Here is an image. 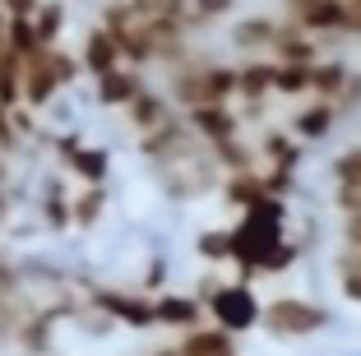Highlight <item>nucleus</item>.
<instances>
[{
  "instance_id": "aec40b11",
  "label": "nucleus",
  "mask_w": 361,
  "mask_h": 356,
  "mask_svg": "<svg viewBox=\"0 0 361 356\" xmlns=\"http://www.w3.org/2000/svg\"><path fill=\"white\" fill-rule=\"evenodd\" d=\"M0 106H23V56L0 51Z\"/></svg>"
},
{
  "instance_id": "1a4fd4ad",
  "label": "nucleus",
  "mask_w": 361,
  "mask_h": 356,
  "mask_svg": "<svg viewBox=\"0 0 361 356\" xmlns=\"http://www.w3.org/2000/svg\"><path fill=\"white\" fill-rule=\"evenodd\" d=\"M274 74H278L274 56H241L236 61V102L241 106L269 102L274 97Z\"/></svg>"
},
{
  "instance_id": "bb28decb",
  "label": "nucleus",
  "mask_w": 361,
  "mask_h": 356,
  "mask_svg": "<svg viewBox=\"0 0 361 356\" xmlns=\"http://www.w3.org/2000/svg\"><path fill=\"white\" fill-rule=\"evenodd\" d=\"M329 180H334V185H357L361 190V144L343 148V153L334 157V162H329Z\"/></svg>"
},
{
  "instance_id": "20e7f679",
  "label": "nucleus",
  "mask_w": 361,
  "mask_h": 356,
  "mask_svg": "<svg viewBox=\"0 0 361 356\" xmlns=\"http://www.w3.org/2000/svg\"><path fill=\"white\" fill-rule=\"evenodd\" d=\"M88 305L106 319H116L126 329H158V314H153V296L139 292V287H102V283H84Z\"/></svg>"
},
{
  "instance_id": "f3484780",
  "label": "nucleus",
  "mask_w": 361,
  "mask_h": 356,
  "mask_svg": "<svg viewBox=\"0 0 361 356\" xmlns=\"http://www.w3.org/2000/svg\"><path fill=\"white\" fill-rule=\"evenodd\" d=\"M352 70H357V65H352L348 56H319V61H315V74H310V97L334 102V97L343 93V84L352 79Z\"/></svg>"
},
{
  "instance_id": "5701e85b",
  "label": "nucleus",
  "mask_w": 361,
  "mask_h": 356,
  "mask_svg": "<svg viewBox=\"0 0 361 356\" xmlns=\"http://www.w3.org/2000/svg\"><path fill=\"white\" fill-rule=\"evenodd\" d=\"M195 254L204 264H232V227H204L195 236Z\"/></svg>"
},
{
  "instance_id": "f8f14e48",
  "label": "nucleus",
  "mask_w": 361,
  "mask_h": 356,
  "mask_svg": "<svg viewBox=\"0 0 361 356\" xmlns=\"http://www.w3.org/2000/svg\"><path fill=\"white\" fill-rule=\"evenodd\" d=\"M171 116H180V111H176V102L167 97V88H144V93L126 106V121H130L135 135H149V130L167 125Z\"/></svg>"
},
{
  "instance_id": "2eb2a0df",
  "label": "nucleus",
  "mask_w": 361,
  "mask_h": 356,
  "mask_svg": "<svg viewBox=\"0 0 361 356\" xmlns=\"http://www.w3.org/2000/svg\"><path fill=\"white\" fill-rule=\"evenodd\" d=\"M176 352L180 356H236V338L218 324H200L176 338Z\"/></svg>"
},
{
  "instance_id": "c85d7f7f",
  "label": "nucleus",
  "mask_w": 361,
  "mask_h": 356,
  "mask_svg": "<svg viewBox=\"0 0 361 356\" xmlns=\"http://www.w3.org/2000/svg\"><path fill=\"white\" fill-rule=\"evenodd\" d=\"M47 144H51V153L61 157V162H70V157H75L79 148L88 144V139H84V130H65V135H51Z\"/></svg>"
},
{
  "instance_id": "7c9ffc66",
  "label": "nucleus",
  "mask_w": 361,
  "mask_h": 356,
  "mask_svg": "<svg viewBox=\"0 0 361 356\" xmlns=\"http://www.w3.org/2000/svg\"><path fill=\"white\" fill-rule=\"evenodd\" d=\"M167 259H149L144 278H139V292H167Z\"/></svg>"
},
{
  "instance_id": "a878e982",
  "label": "nucleus",
  "mask_w": 361,
  "mask_h": 356,
  "mask_svg": "<svg viewBox=\"0 0 361 356\" xmlns=\"http://www.w3.org/2000/svg\"><path fill=\"white\" fill-rule=\"evenodd\" d=\"M5 42H10V51H19L23 61H32V56L42 51V42H37V28H32V19H10V14H5Z\"/></svg>"
},
{
  "instance_id": "6ab92c4d",
  "label": "nucleus",
  "mask_w": 361,
  "mask_h": 356,
  "mask_svg": "<svg viewBox=\"0 0 361 356\" xmlns=\"http://www.w3.org/2000/svg\"><path fill=\"white\" fill-rule=\"evenodd\" d=\"M65 167H70L65 176H75L79 185H106V176H111V153L97 148V144H84Z\"/></svg>"
},
{
  "instance_id": "473e14b6",
  "label": "nucleus",
  "mask_w": 361,
  "mask_h": 356,
  "mask_svg": "<svg viewBox=\"0 0 361 356\" xmlns=\"http://www.w3.org/2000/svg\"><path fill=\"white\" fill-rule=\"evenodd\" d=\"M42 0H0V14H10V19H32Z\"/></svg>"
},
{
  "instance_id": "a211bd4d",
  "label": "nucleus",
  "mask_w": 361,
  "mask_h": 356,
  "mask_svg": "<svg viewBox=\"0 0 361 356\" xmlns=\"http://www.w3.org/2000/svg\"><path fill=\"white\" fill-rule=\"evenodd\" d=\"M218 195H223L227 209L245 213L255 200H264V180H259V167H255V171H227L223 185H218Z\"/></svg>"
},
{
  "instance_id": "7ed1b4c3",
  "label": "nucleus",
  "mask_w": 361,
  "mask_h": 356,
  "mask_svg": "<svg viewBox=\"0 0 361 356\" xmlns=\"http://www.w3.org/2000/svg\"><path fill=\"white\" fill-rule=\"evenodd\" d=\"M204 310H209V324L227 329V333H250L259 329V314H264V301L255 296L250 283H223L213 296H204Z\"/></svg>"
},
{
  "instance_id": "c756f323",
  "label": "nucleus",
  "mask_w": 361,
  "mask_h": 356,
  "mask_svg": "<svg viewBox=\"0 0 361 356\" xmlns=\"http://www.w3.org/2000/svg\"><path fill=\"white\" fill-rule=\"evenodd\" d=\"M334 106H338V116H352V111H361V70H352V79L343 84V93L334 97Z\"/></svg>"
},
{
  "instance_id": "ddd939ff",
  "label": "nucleus",
  "mask_w": 361,
  "mask_h": 356,
  "mask_svg": "<svg viewBox=\"0 0 361 356\" xmlns=\"http://www.w3.org/2000/svg\"><path fill=\"white\" fill-rule=\"evenodd\" d=\"M255 153H259V167H283V171L301 167V139L292 135V130L264 125L255 135Z\"/></svg>"
},
{
  "instance_id": "39448f33",
  "label": "nucleus",
  "mask_w": 361,
  "mask_h": 356,
  "mask_svg": "<svg viewBox=\"0 0 361 356\" xmlns=\"http://www.w3.org/2000/svg\"><path fill=\"white\" fill-rule=\"evenodd\" d=\"M185 116V125L195 130V139L200 144H223V139H236L245 135V121L241 111H236V102H209V106H190V111H180Z\"/></svg>"
},
{
  "instance_id": "dca6fc26",
  "label": "nucleus",
  "mask_w": 361,
  "mask_h": 356,
  "mask_svg": "<svg viewBox=\"0 0 361 356\" xmlns=\"http://www.w3.org/2000/svg\"><path fill=\"white\" fill-rule=\"evenodd\" d=\"M106 204H111L106 185H79L75 195H70V227L75 231H93L97 222L106 218Z\"/></svg>"
},
{
  "instance_id": "b1692460",
  "label": "nucleus",
  "mask_w": 361,
  "mask_h": 356,
  "mask_svg": "<svg viewBox=\"0 0 361 356\" xmlns=\"http://www.w3.org/2000/svg\"><path fill=\"white\" fill-rule=\"evenodd\" d=\"M334 273H338V292L348 296L352 305H361V250H348V245H343L338 259H334Z\"/></svg>"
},
{
  "instance_id": "412c9836",
  "label": "nucleus",
  "mask_w": 361,
  "mask_h": 356,
  "mask_svg": "<svg viewBox=\"0 0 361 356\" xmlns=\"http://www.w3.org/2000/svg\"><path fill=\"white\" fill-rule=\"evenodd\" d=\"M65 19H70L65 0H42V5H37V14H32L37 42H42V47H56V42H61V32H65Z\"/></svg>"
},
{
  "instance_id": "2f4dec72",
  "label": "nucleus",
  "mask_w": 361,
  "mask_h": 356,
  "mask_svg": "<svg viewBox=\"0 0 361 356\" xmlns=\"http://www.w3.org/2000/svg\"><path fill=\"white\" fill-rule=\"evenodd\" d=\"M19 185H0V227H10L14 222V209H19Z\"/></svg>"
},
{
  "instance_id": "f704fd0d",
  "label": "nucleus",
  "mask_w": 361,
  "mask_h": 356,
  "mask_svg": "<svg viewBox=\"0 0 361 356\" xmlns=\"http://www.w3.org/2000/svg\"><path fill=\"white\" fill-rule=\"evenodd\" d=\"M153 356H180V352H176V343H171V347H158Z\"/></svg>"
},
{
  "instance_id": "72a5a7b5",
  "label": "nucleus",
  "mask_w": 361,
  "mask_h": 356,
  "mask_svg": "<svg viewBox=\"0 0 361 356\" xmlns=\"http://www.w3.org/2000/svg\"><path fill=\"white\" fill-rule=\"evenodd\" d=\"M0 185H14V157L0 153Z\"/></svg>"
},
{
  "instance_id": "4be33fe9",
  "label": "nucleus",
  "mask_w": 361,
  "mask_h": 356,
  "mask_svg": "<svg viewBox=\"0 0 361 356\" xmlns=\"http://www.w3.org/2000/svg\"><path fill=\"white\" fill-rule=\"evenodd\" d=\"M310 74H315V65L278 61V74H274V97H310Z\"/></svg>"
},
{
  "instance_id": "f03ea898",
  "label": "nucleus",
  "mask_w": 361,
  "mask_h": 356,
  "mask_svg": "<svg viewBox=\"0 0 361 356\" xmlns=\"http://www.w3.org/2000/svg\"><path fill=\"white\" fill-rule=\"evenodd\" d=\"M324 324H329V310L315 305V301H306V296H274V301L264 305V314H259V329L274 333V338H283V343L310 338Z\"/></svg>"
},
{
  "instance_id": "6e6552de",
  "label": "nucleus",
  "mask_w": 361,
  "mask_h": 356,
  "mask_svg": "<svg viewBox=\"0 0 361 356\" xmlns=\"http://www.w3.org/2000/svg\"><path fill=\"white\" fill-rule=\"evenodd\" d=\"M153 314L171 333H190V329L209 324V310H204V301L195 292H158L153 296Z\"/></svg>"
},
{
  "instance_id": "f257e3e1",
  "label": "nucleus",
  "mask_w": 361,
  "mask_h": 356,
  "mask_svg": "<svg viewBox=\"0 0 361 356\" xmlns=\"http://www.w3.org/2000/svg\"><path fill=\"white\" fill-rule=\"evenodd\" d=\"M79 74H84L79 56H70L61 42L42 47L32 61H23V106H28V111H47Z\"/></svg>"
},
{
  "instance_id": "9d476101",
  "label": "nucleus",
  "mask_w": 361,
  "mask_h": 356,
  "mask_svg": "<svg viewBox=\"0 0 361 356\" xmlns=\"http://www.w3.org/2000/svg\"><path fill=\"white\" fill-rule=\"evenodd\" d=\"M278 23L283 19H274V14H241V19L227 28V37H232V47L241 56H274Z\"/></svg>"
},
{
  "instance_id": "9b49d317",
  "label": "nucleus",
  "mask_w": 361,
  "mask_h": 356,
  "mask_svg": "<svg viewBox=\"0 0 361 356\" xmlns=\"http://www.w3.org/2000/svg\"><path fill=\"white\" fill-rule=\"evenodd\" d=\"M343 116L334 102H324V97H310V102H301L297 111H292V135L301 139V144H319V139H329L334 125H338Z\"/></svg>"
},
{
  "instance_id": "393cba45",
  "label": "nucleus",
  "mask_w": 361,
  "mask_h": 356,
  "mask_svg": "<svg viewBox=\"0 0 361 356\" xmlns=\"http://www.w3.org/2000/svg\"><path fill=\"white\" fill-rule=\"evenodd\" d=\"M232 14H236V0H190L185 28H190V32H204V28H213L218 19H232Z\"/></svg>"
},
{
  "instance_id": "4468645a",
  "label": "nucleus",
  "mask_w": 361,
  "mask_h": 356,
  "mask_svg": "<svg viewBox=\"0 0 361 356\" xmlns=\"http://www.w3.org/2000/svg\"><path fill=\"white\" fill-rule=\"evenodd\" d=\"M79 65H84V74H93V79H97V74H106V70H116V65H126V56H121V42L102 28V23H93V28L84 32Z\"/></svg>"
},
{
  "instance_id": "0eeeda50",
  "label": "nucleus",
  "mask_w": 361,
  "mask_h": 356,
  "mask_svg": "<svg viewBox=\"0 0 361 356\" xmlns=\"http://www.w3.org/2000/svg\"><path fill=\"white\" fill-rule=\"evenodd\" d=\"M144 88H149V84H144V70H135V65H116V70H106V74L93 79V102L106 106V111H126Z\"/></svg>"
},
{
  "instance_id": "cd10ccee",
  "label": "nucleus",
  "mask_w": 361,
  "mask_h": 356,
  "mask_svg": "<svg viewBox=\"0 0 361 356\" xmlns=\"http://www.w3.org/2000/svg\"><path fill=\"white\" fill-rule=\"evenodd\" d=\"M259 180H264V195H274V200H287L297 190V171H283V167H259Z\"/></svg>"
},
{
  "instance_id": "423d86ee",
  "label": "nucleus",
  "mask_w": 361,
  "mask_h": 356,
  "mask_svg": "<svg viewBox=\"0 0 361 356\" xmlns=\"http://www.w3.org/2000/svg\"><path fill=\"white\" fill-rule=\"evenodd\" d=\"M61 319L65 310H56V305H37L32 310V319H23L19 333H14V352L23 356H56V333H61Z\"/></svg>"
}]
</instances>
